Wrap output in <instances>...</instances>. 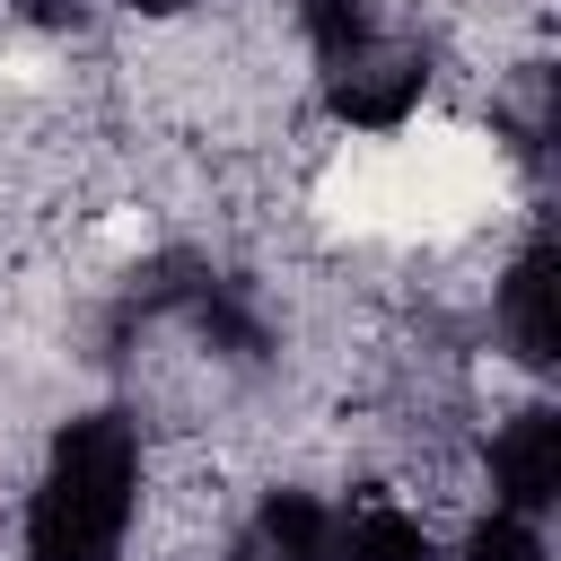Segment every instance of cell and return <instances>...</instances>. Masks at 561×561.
Masks as SVG:
<instances>
[{
    "label": "cell",
    "instance_id": "obj_9",
    "mask_svg": "<svg viewBox=\"0 0 561 561\" xmlns=\"http://www.w3.org/2000/svg\"><path fill=\"white\" fill-rule=\"evenodd\" d=\"M26 9H35V18H79L88 0H26Z\"/></svg>",
    "mask_w": 561,
    "mask_h": 561
},
{
    "label": "cell",
    "instance_id": "obj_10",
    "mask_svg": "<svg viewBox=\"0 0 561 561\" xmlns=\"http://www.w3.org/2000/svg\"><path fill=\"white\" fill-rule=\"evenodd\" d=\"M131 9H184V0H131Z\"/></svg>",
    "mask_w": 561,
    "mask_h": 561
},
{
    "label": "cell",
    "instance_id": "obj_4",
    "mask_svg": "<svg viewBox=\"0 0 561 561\" xmlns=\"http://www.w3.org/2000/svg\"><path fill=\"white\" fill-rule=\"evenodd\" d=\"M491 482L500 500L526 517V508H552L561 500V412H517L500 438H491Z\"/></svg>",
    "mask_w": 561,
    "mask_h": 561
},
{
    "label": "cell",
    "instance_id": "obj_5",
    "mask_svg": "<svg viewBox=\"0 0 561 561\" xmlns=\"http://www.w3.org/2000/svg\"><path fill=\"white\" fill-rule=\"evenodd\" d=\"M333 561H430V535L386 491H359L351 508H333Z\"/></svg>",
    "mask_w": 561,
    "mask_h": 561
},
{
    "label": "cell",
    "instance_id": "obj_2",
    "mask_svg": "<svg viewBox=\"0 0 561 561\" xmlns=\"http://www.w3.org/2000/svg\"><path fill=\"white\" fill-rule=\"evenodd\" d=\"M333 79H324V96H333V114L342 123H368V131H386V123H403L412 114V96H421V44H351L342 61H324Z\"/></svg>",
    "mask_w": 561,
    "mask_h": 561
},
{
    "label": "cell",
    "instance_id": "obj_7",
    "mask_svg": "<svg viewBox=\"0 0 561 561\" xmlns=\"http://www.w3.org/2000/svg\"><path fill=\"white\" fill-rule=\"evenodd\" d=\"M298 18H307V44L324 61H342L351 44H368V0H298Z\"/></svg>",
    "mask_w": 561,
    "mask_h": 561
},
{
    "label": "cell",
    "instance_id": "obj_8",
    "mask_svg": "<svg viewBox=\"0 0 561 561\" xmlns=\"http://www.w3.org/2000/svg\"><path fill=\"white\" fill-rule=\"evenodd\" d=\"M465 561H543V535L508 508V517H482V526L465 535Z\"/></svg>",
    "mask_w": 561,
    "mask_h": 561
},
{
    "label": "cell",
    "instance_id": "obj_3",
    "mask_svg": "<svg viewBox=\"0 0 561 561\" xmlns=\"http://www.w3.org/2000/svg\"><path fill=\"white\" fill-rule=\"evenodd\" d=\"M500 333L526 368H552L561 359V254L552 245H526L508 289H500Z\"/></svg>",
    "mask_w": 561,
    "mask_h": 561
},
{
    "label": "cell",
    "instance_id": "obj_1",
    "mask_svg": "<svg viewBox=\"0 0 561 561\" xmlns=\"http://www.w3.org/2000/svg\"><path fill=\"white\" fill-rule=\"evenodd\" d=\"M140 491V430L123 412H79L26 508V561H114Z\"/></svg>",
    "mask_w": 561,
    "mask_h": 561
},
{
    "label": "cell",
    "instance_id": "obj_6",
    "mask_svg": "<svg viewBox=\"0 0 561 561\" xmlns=\"http://www.w3.org/2000/svg\"><path fill=\"white\" fill-rule=\"evenodd\" d=\"M245 561H333V508L307 500V491H272L254 508Z\"/></svg>",
    "mask_w": 561,
    "mask_h": 561
}]
</instances>
